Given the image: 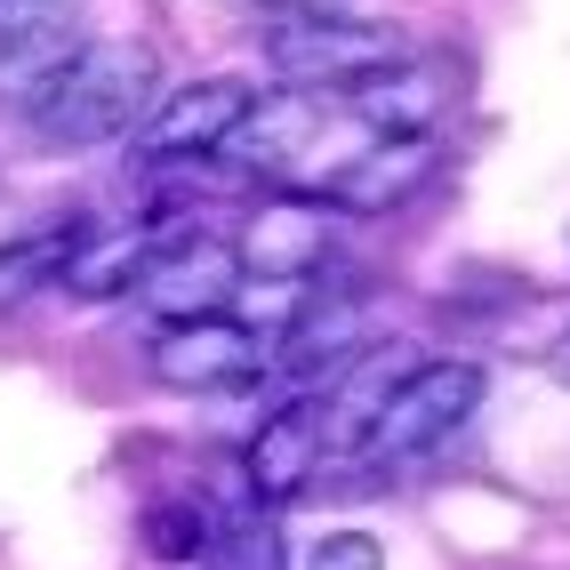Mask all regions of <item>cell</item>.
I'll return each mask as SVG.
<instances>
[{"label": "cell", "instance_id": "obj_6", "mask_svg": "<svg viewBox=\"0 0 570 570\" xmlns=\"http://www.w3.org/2000/svg\"><path fill=\"white\" fill-rule=\"evenodd\" d=\"M459 105V65L450 57H394L386 72L346 89V121L370 129V137H434Z\"/></svg>", "mask_w": 570, "mask_h": 570}, {"label": "cell", "instance_id": "obj_14", "mask_svg": "<svg viewBox=\"0 0 570 570\" xmlns=\"http://www.w3.org/2000/svg\"><path fill=\"white\" fill-rule=\"evenodd\" d=\"M314 137H322L314 97H257V112L242 121V137L225 154H242V169H289V161H306Z\"/></svg>", "mask_w": 570, "mask_h": 570}, {"label": "cell", "instance_id": "obj_18", "mask_svg": "<svg viewBox=\"0 0 570 570\" xmlns=\"http://www.w3.org/2000/svg\"><path fill=\"white\" fill-rule=\"evenodd\" d=\"M306 570H386V547L370 530H322L306 547Z\"/></svg>", "mask_w": 570, "mask_h": 570}, {"label": "cell", "instance_id": "obj_17", "mask_svg": "<svg viewBox=\"0 0 570 570\" xmlns=\"http://www.w3.org/2000/svg\"><path fill=\"white\" fill-rule=\"evenodd\" d=\"M217 570H289V547H282V522L265 514L249 490H242V507L217 522V547H209Z\"/></svg>", "mask_w": 570, "mask_h": 570}, {"label": "cell", "instance_id": "obj_10", "mask_svg": "<svg viewBox=\"0 0 570 570\" xmlns=\"http://www.w3.org/2000/svg\"><path fill=\"white\" fill-rule=\"evenodd\" d=\"M434 169H442L434 137H370L362 154H346L330 169L322 202L330 209H354V217H377V209H402L417 185H434Z\"/></svg>", "mask_w": 570, "mask_h": 570}, {"label": "cell", "instance_id": "obj_15", "mask_svg": "<svg viewBox=\"0 0 570 570\" xmlns=\"http://www.w3.org/2000/svg\"><path fill=\"white\" fill-rule=\"evenodd\" d=\"M89 225H32V234H17V242H0V314L9 306H24L32 289H57V274H65V257H72V242H81Z\"/></svg>", "mask_w": 570, "mask_h": 570}, {"label": "cell", "instance_id": "obj_19", "mask_svg": "<svg viewBox=\"0 0 570 570\" xmlns=\"http://www.w3.org/2000/svg\"><path fill=\"white\" fill-rule=\"evenodd\" d=\"M282 17H354V0H274Z\"/></svg>", "mask_w": 570, "mask_h": 570}, {"label": "cell", "instance_id": "obj_20", "mask_svg": "<svg viewBox=\"0 0 570 570\" xmlns=\"http://www.w3.org/2000/svg\"><path fill=\"white\" fill-rule=\"evenodd\" d=\"M554 370H562V377H570V330H562V337H554Z\"/></svg>", "mask_w": 570, "mask_h": 570}, {"label": "cell", "instance_id": "obj_11", "mask_svg": "<svg viewBox=\"0 0 570 570\" xmlns=\"http://www.w3.org/2000/svg\"><path fill=\"white\" fill-rule=\"evenodd\" d=\"M81 49V0H0V81H17V105Z\"/></svg>", "mask_w": 570, "mask_h": 570}, {"label": "cell", "instance_id": "obj_12", "mask_svg": "<svg viewBox=\"0 0 570 570\" xmlns=\"http://www.w3.org/2000/svg\"><path fill=\"white\" fill-rule=\"evenodd\" d=\"M362 362V289H314L282 337V370L306 386H337Z\"/></svg>", "mask_w": 570, "mask_h": 570}, {"label": "cell", "instance_id": "obj_4", "mask_svg": "<svg viewBox=\"0 0 570 570\" xmlns=\"http://www.w3.org/2000/svg\"><path fill=\"white\" fill-rule=\"evenodd\" d=\"M234 297H242V249L217 242V234H169L161 257L137 282V306L161 314L169 330L177 322H217Z\"/></svg>", "mask_w": 570, "mask_h": 570}, {"label": "cell", "instance_id": "obj_5", "mask_svg": "<svg viewBox=\"0 0 570 570\" xmlns=\"http://www.w3.org/2000/svg\"><path fill=\"white\" fill-rule=\"evenodd\" d=\"M257 112L249 81H234V72H202V81H185V89H161V105L145 112V154L154 161H209L225 154V145L242 137V121Z\"/></svg>", "mask_w": 570, "mask_h": 570}, {"label": "cell", "instance_id": "obj_13", "mask_svg": "<svg viewBox=\"0 0 570 570\" xmlns=\"http://www.w3.org/2000/svg\"><path fill=\"white\" fill-rule=\"evenodd\" d=\"M161 242H169V225H89L72 242L57 289L65 297H121V289L145 282V265L161 257Z\"/></svg>", "mask_w": 570, "mask_h": 570}, {"label": "cell", "instance_id": "obj_8", "mask_svg": "<svg viewBox=\"0 0 570 570\" xmlns=\"http://www.w3.org/2000/svg\"><path fill=\"white\" fill-rule=\"evenodd\" d=\"M242 274L257 282H314L330 257V202L322 194H274L242 225Z\"/></svg>", "mask_w": 570, "mask_h": 570}, {"label": "cell", "instance_id": "obj_2", "mask_svg": "<svg viewBox=\"0 0 570 570\" xmlns=\"http://www.w3.org/2000/svg\"><path fill=\"white\" fill-rule=\"evenodd\" d=\"M394 57H410V41H402V24H377V17H282L265 32V65L297 97L354 89L370 72H386Z\"/></svg>", "mask_w": 570, "mask_h": 570}, {"label": "cell", "instance_id": "obj_1", "mask_svg": "<svg viewBox=\"0 0 570 570\" xmlns=\"http://www.w3.org/2000/svg\"><path fill=\"white\" fill-rule=\"evenodd\" d=\"M161 105V65L137 41H81L17 112L41 145H112Z\"/></svg>", "mask_w": 570, "mask_h": 570}, {"label": "cell", "instance_id": "obj_3", "mask_svg": "<svg viewBox=\"0 0 570 570\" xmlns=\"http://www.w3.org/2000/svg\"><path fill=\"white\" fill-rule=\"evenodd\" d=\"M482 410V370L474 362H417L402 386L386 394V410L370 417L362 450L377 466H402V459H426L434 442H450Z\"/></svg>", "mask_w": 570, "mask_h": 570}, {"label": "cell", "instance_id": "obj_16", "mask_svg": "<svg viewBox=\"0 0 570 570\" xmlns=\"http://www.w3.org/2000/svg\"><path fill=\"white\" fill-rule=\"evenodd\" d=\"M137 530L154 562H209V547H217V514L202 499H154Z\"/></svg>", "mask_w": 570, "mask_h": 570}, {"label": "cell", "instance_id": "obj_7", "mask_svg": "<svg viewBox=\"0 0 570 570\" xmlns=\"http://www.w3.org/2000/svg\"><path fill=\"white\" fill-rule=\"evenodd\" d=\"M154 377L169 394H217V386H249L265 377V337L234 314L217 322H177L154 337Z\"/></svg>", "mask_w": 570, "mask_h": 570}, {"label": "cell", "instance_id": "obj_9", "mask_svg": "<svg viewBox=\"0 0 570 570\" xmlns=\"http://www.w3.org/2000/svg\"><path fill=\"white\" fill-rule=\"evenodd\" d=\"M322 450H330L322 402H282L274 417H257V434L242 450V490L257 507H282V499H297V490L322 474Z\"/></svg>", "mask_w": 570, "mask_h": 570}]
</instances>
